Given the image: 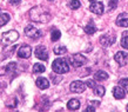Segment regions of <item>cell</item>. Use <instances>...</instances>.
Segmentation results:
<instances>
[{
	"label": "cell",
	"mask_w": 128,
	"mask_h": 112,
	"mask_svg": "<svg viewBox=\"0 0 128 112\" xmlns=\"http://www.w3.org/2000/svg\"><path fill=\"white\" fill-rule=\"evenodd\" d=\"M30 17L33 21H36V23H47L50 20L52 14L47 8L42 6H35L30 11Z\"/></svg>",
	"instance_id": "cell-1"
},
{
	"label": "cell",
	"mask_w": 128,
	"mask_h": 112,
	"mask_svg": "<svg viewBox=\"0 0 128 112\" xmlns=\"http://www.w3.org/2000/svg\"><path fill=\"white\" fill-rule=\"evenodd\" d=\"M52 70L58 74L67 73L70 71V65L67 63V59H55L52 64Z\"/></svg>",
	"instance_id": "cell-2"
},
{
	"label": "cell",
	"mask_w": 128,
	"mask_h": 112,
	"mask_svg": "<svg viewBox=\"0 0 128 112\" xmlns=\"http://www.w3.org/2000/svg\"><path fill=\"white\" fill-rule=\"evenodd\" d=\"M18 38H19V33H18L16 31H13V30L6 32V33H4V34L1 35L2 44H5V45H8V44L14 43L16 40H18Z\"/></svg>",
	"instance_id": "cell-3"
},
{
	"label": "cell",
	"mask_w": 128,
	"mask_h": 112,
	"mask_svg": "<svg viewBox=\"0 0 128 112\" xmlns=\"http://www.w3.org/2000/svg\"><path fill=\"white\" fill-rule=\"evenodd\" d=\"M25 34L32 39H39L40 37H42L44 33H42V31L35 28L33 25H28V26H26V28H25Z\"/></svg>",
	"instance_id": "cell-4"
},
{
	"label": "cell",
	"mask_w": 128,
	"mask_h": 112,
	"mask_svg": "<svg viewBox=\"0 0 128 112\" xmlns=\"http://www.w3.org/2000/svg\"><path fill=\"white\" fill-rule=\"evenodd\" d=\"M70 62L74 67H80V66L85 65L86 63H87V59H86L82 54L78 53V54H73L72 58H70Z\"/></svg>",
	"instance_id": "cell-5"
},
{
	"label": "cell",
	"mask_w": 128,
	"mask_h": 112,
	"mask_svg": "<svg viewBox=\"0 0 128 112\" xmlns=\"http://www.w3.org/2000/svg\"><path fill=\"white\" fill-rule=\"evenodd\" d=\"M86 85H87V84H85L84 81L75 80V81H73V83H70V91L74 93H81L86 90Z\"/></svg>",
	"instance_id": "cell-6"
},
{
	"label": "cell",
	"mask_w": 128,
	"mask_h": 112,
	"mask_svg": "<svg viewBox=\"0 0 128 112\" xmlns=\"http://www.w3.org/2000/svg\"><path fill=\"white\" fill-rule=\"evenodd\" d=\"M34 54H35V57L38 59H40V60H44V62L48 60V52H47L45 46H38L35 48Z\"/></svg>",
	"instance_id": "cell-7"
},
{
	"label": "cell",
	"mask_w": 128,
	"mask_h": 112,
	"mask_svg": "<svg viewBox=\"0 0 128 112\" xmlns=\"http://www.w3.org/2000/svg\"><path fill=\"white\" fill-rule=\"evenodd\" d=\"M32 54V48L31 46H28V45H22V46H20V48L18 50V57L19 58H30Z\"/></svg>",
	"instance_id": "cell-8"
},
{
	"label": "cell",
	"mask_w": 128,
	"mask_h": 112,
	"mask_svg": "<svg viewBox=\"0 0 128 112\" xmlns=\"http://www.w3.org/2000/svg\"><path fill=\"white\" fill-rule=\"evenodd\" d=\"M114 43H115V37L114 35L105 34V35H102V37H100V44L102 46L108 47L110 45H113Z\"/></svg>",
	"instance_id": "cell-9"
},
{
	"label": "cell",
	"mask_w": 128,
	"mask_h": 112,
	"mask_svg": "<svg viewBox=\"0 0 128 112\" xmlns=\"http://www.w3.org/2000/svg\"><path fill=\"white\" fill-rule=\"evenodd\" d=\"M127 58H128L127 53H126V52H124V51L118 52V53L115 54V57H114L115 62H116L120 66H124L126 64H127Z\"/></svg>",
	"instance_id": "cell-10"
},
{
	"label": "cell",
	"mask_w": 128,
	"mask_h": 112,
	"mask_svg": "<svg viewBox=\"0 0 128 112\" xmlns=\"http://www.w3.org/2000/svg\"><path fill=\"white\" fill-rule=\"evenodd\" d=\"M116 25L120 27H128V13H120L118 16Z\"/></svg>",
	"instance_id": "cell-11"
},
{
	"label": "cell",
	"mask_w": 128,
	"mask_h": 112,
	"mask_svg": "<svg viewBox=\"0 0 128 112\" xmlns=\"http://www.w3.org/2000/svg\"><path fill=\"white\" fill-rule=\"evenodd\" d=\"M89 11L100 16V14L104 13V5L101 4V3H96V1H94L93 4L89 6Z\"/></svg>",
	"instance_id": "cell-12"
},
{
	"label": "cell",
	"mask_w": 128,
	"mask_h": 112,
	"mask_svg": "<svg viewBox=\"0 0 128 112\" xmlns=\"http://www.w3.org/2000/svg\"><path fill=\"white\" fill-rule=\"evenodd\" d=\"M113 96L115 97L116 99H124V96H126V92H124V89L122 86H119V87H114L113 89Z\"/></svg>",
	"instance_id": "cell-13"
},
{
	"label": "cell",
	"mask_w": 128,
	"mask_h": 112,
	"mask_svg": "<svg viewBox=\"0 0 128 112\" xmlns=\"http://www.w3.org/2000/svg\"><path fill=\"white\" fill-rule=\"evenodd\" d=\"M35 84H36V86L39 87V89L41 90H46L50 87V81L47 80L46 78H44V77H40L36 79V81H35Z\"/></svg>",
	"instance_id": "cell-14"
},
{
	"label": "cell",
	"mask_w": 128,
	"mask_h": 112,
	"mask_svg": "<svg viewBox=\"0 0 128 112\" xmlns=\"http://www.w3.org/2000/svg\"><path fill=\"white\" fill-rule=\"evenodd\" d=\"M67 107H68V110H70V111H75V110H78V108L80 107V101H79L78 99H70V100L67 103Z\"/></svg>",
	"instance_id": "cell-15"
},
{
	"label": "cell",
	"mask_w": 128,
	"mask_h": 112,
	"mask_svg": "<svg viewBox=\"0 0 128 112\" xmlns=\"http://www.w3.org/2000/svg\"><path fill=\"white\" fill-rule=\"evenodd\" d=\"M85 32L87 34H94L96 32V26H95L93 20H89V24L85 27Z\"/></svg>",
	"instance_id": "cell-16"
},
{
	"label": "cell",
	"mask_w": 128,
	"mask_h": 112,
	"mask_svg": "<svg viewBox=\"0 0 128 112\" xmlns=\"http://www.w3.org/2000/svg\"><path fill=\"white\" fill-rule=\"evenodd\" d=\"M108 78V74L106 73L105 71H98L96 73L94 74V80L96 81H104Z\"/></svg>",
	"instance_id": "cell-17"
},
{
	"label": "cell",
	"mask_w": 128,
	"mask_h": 112,
	"mask_svg": "<svg viewBox=\"0 0 128 112\" xmlns=\"http://www.w3.org/2000/svg\"><path fill=\"white\" fill-rule=\"evenodd\" d=\"M46 71V67L42 65V64H39V63H36L33 65V73H42Z\"/></svg>",
	"instance_id": "cell-18"
},
{
	"label": "cell",
	"mask_w": 128,
	"mask_h": 112,
	"mask_svg": "<svg viewBox=\"0 0 128 112\" xmlns=\"http://www.w3.org/2000/svg\"><path fill=\"white\" fill-rule=\"evenodd\" d=\"M121 46L128 50V31H124L121 37Z\"/></svg>",
	"instance_id": "cell-19"
},
{
	"label": "cell",
	"mask_w": 128,
	"mask_h": 112,
	"mask_svg": "<svg viewBox=\"0 0 128 112\" xmlns=\"http://www.w3.org/2000/svg\"><path fill=\"white\" fill-rule=\"evenodd\" d=\"M0 26H4L6 24L10 21V16H8L7 13H5V12H1V14H0Z\"/></svg>",
	"instance_id": "cell-20"
},
{
	"label": "cell",
	"mask_w": 128,
	"mask_h": 112,
	"mask_svg": "<svg viewBox=\"0 0 128 112\" xmlns=\"http://www.w3.org/2000/svg\"><path fill=\"white\" fill-rule=\"evenodd\" d=\"M94 93L99 97H104L105 96V87L101 85H96L94 87Z\"/></svg>",
	"instance_id": "cell-21"
},
{
	"label": "cell",
	"mask_w": 128,
	"mask_h": 112,
	"mask_svg": "<svg viewBox=\"0 0 128 112\" xmlns=\"http://www.w3.org/2000/svg\"><path fill=\"white\" fill-rule=\"evenodd\" d=\"M61 37V32L58 31V30H53L52 33H50V39H52V41H56L59 40Z\"/></svg>",
	"instance_id": "cell-22"
},
{
	"label": "cell",
	"mask_w": 128,
	"mask_h": 112,
	"mask_svg": "<svg viewBox=\"0 0 128 112\" xmlns=\"http://www.w3.org/2000/svg\"><path fill=\"white\" fill-rule=\"evenodd\" d=\"M67 52V47L66 46H56L54 47V53L55 54H65Z\"/></svg>",
	"instance_id": "cell-23"
},
{
	"label": "cell",
	"mask_w": 128,
	"mask_h": 112,
	"mask_svg": "<svg viewBox=\"0 0 128 112\" xmlns=\"http://www.w3.org/2000/svg\"><path fill=\"white\" fill-rule=\"evenodd\" d=\"M80 5L81 4H80V1H79V0H72L68 6H70L72 10H78V8L80 7Z\"/></svg>",
	"instance_id": "cell-24"
},
{
	"label": "cell",
	"mask_w": 128,
	"mask_h": 112,
	"mask_svg": "<svg viewBox=\"0 0 128 112\" xmlns=\"http://www.w3.org/2000/svg\"><path fill=\"white\" fill-rule=\"evenodd\" d=\"M119 85L122 86L126 91L128 92V78H124V79H121L120 81H119Z\"/></svg>",
	"instance_id": "cell-25"
},
{
	"label": "cell",
	"mask_w": 128,
	"mask_h": 112,
	"mask_svg": "<svg viewBox=\"0 0 128 112\" xmlns=\"http://www.w3.org/2000/svg\"><path fill=\"white\" fill-rule=\"evenodd\" d=\"M16 63H10V64L5 67V71H6V72H12V71H14V70H16Z\"/></svg>",
	"instance_id": "cell-26"
},
{
	"label": "cell",
	"mask_w": 128,
	"mask_h": 112,
	"mask_svg": "<svg viewBox=\"0 0 128 112\" xmlns=\"http://www.w3.org/2000/svg\"><path fill=\"white\" fill-rule=\"evenodd\" d=\"M119 0H109V10H114L118 6Z\"/></svg>",
	"instance_id": "cell-27"
},
{
	"label": "cell",
	"mask_w": 128,
	"mask_h": 112,
	"mask_svg": "<svg viewBox=\"0 0 128 112\" xmlns=\"http://www.w3.org/2000/svg\"><path fill=\"white\" fill-rule=\"evenodd\" d=\"M86 84H87V86H90V87H93V89L96 86L95 85V83H94V80H87L86 81Z\"/></svg>",
	"instance_id": "cell-28"
},
{
	"label": "cell",
	"mask_w": 128,
	"mask_h": 112,
	"mask_svg": "<svg viewBox=\"0 0 128 112\" xmlns=\"http://www.w3.org/2000/svg\"><path fill=\"white\" fill-rule=\"evenodd\" d=\"M8 3L11 5H19L21 3V0H8Z\"/></svg>",
	"instance_id": "cell-29"
},
{
	"label": "cell",
	"mask_w": 128,
	"mask_h": 112,
	"mask_svg": "<svg viewBox=\"0 0 128 112\" xmlns=\"http://www.w3.org/2000/svg\"><path fill=\"white\" fill-rule=\"evenodd\" d=\"M86 111H87V112H89V111L94 112V111H95V107H94V106H92V105H88V107L86 108Z\"/></svg>",
	"instance_id": "cell-30"
},
{
	"label": "cell",
	"mask_w": 128,
	"mask_h": 112,
	"mask_svg": "<svg viewBox=\"0 0 128 112\" xmlns=\"http://www.w3.org/2000/svg\"><path fill=\"white\" fill-rule=\"evenodd\" d=\"M89 1H90V3H94V1H96V0H89Z\"/></svg>",
	"instance_id": "cell-31"
},
{
	"label": "cell",
	"mask_w": 128,
	"mask_h": 112,
	"mask_svg": "<svg viewBox=\"0 0 128 112\" xmlns=\"http://www.w3.org/2000/svg\"><path fill=\"white\" fill-rule=\"evenodd\" d=\"M126 110H127V111H128V105H127V106H126Z\"/></svg>",
	"instance_id": "cell-32"
},
{
	"label": "cell",
	"mask_w": 128,
	"mask_h": 112,
	"mask_svg": "<svg viewBox=\"0 0 128 112\" xmlns=\"http://www.w3.org/2000/svg\"><path fill=\"white\" fill-rule=\"evenodd\" d=\"M50 1H53V0H50Z\"/></svg>",
	"instance_id": "cell-33"
}]
</instances>
